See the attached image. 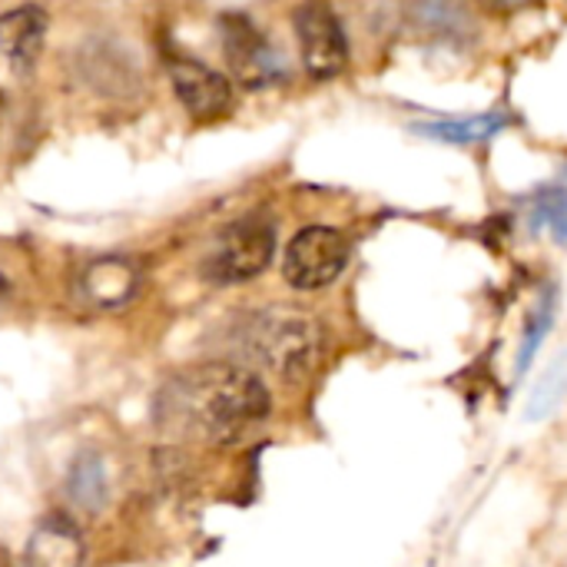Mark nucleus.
<instances>
[{"label":"nucleus","instance_id":"nucleus-12","mask_svg":"<svg viewBox=\"0 0 567 567\" xmlns=\"http://www.w3.org/2000/svg\"><path fill=\"white\" fill-rule=\"evenodd\" d=\"M508 126L505 113H492V116H472V120H442V123H419L415 133L432 136V140H445V143H478L495 136L498 130Z\"/></svg>","mask_w":567,"mask_h":567},{"label":"nucleus","instance_id":"nucleus-17","mask_svg":"<svg viewBox=\"0 0 567 567\" xmlns=\"http://www.w3.org/2000/svg\"><path fill=\"white\" fill-rule=\"evenodd\" d=\"M7 289H10V286H7V276H3V272H0V299H3V296H7Z\"/></svg>","mask_w":567,"mask_h":567},{"label":"nucleus","instance_id":"nucleus-1","mask_svg":"<svg viewBox=\"0 0 567 567\" xmlns=\"http://www.w3.org/2000/svg\"><path fill=\"white\" fill-rule=\"evenodd\" d=\"M272 409L266 382L246 365L206 362L173 375L156 402V419L186 439L229 445L252 425L266 422Z\"/></svg>","mask_w":567,"mask_h":567},{"label":"nucleus","instance_id":"nucleus-3","mask_svg":"<svg viewBox=\"0 0 567 567\" xmlns=\"http://www.w3.org/2000/svg\"><path fill=\"white\" fill-rule=\"evenodd\" d=\"M276 252V226L262 213H249L236 223H229L216 246L213 256L206 259V276L213 282L233 286V282H249L262 276L272 262Z\"/></svg>","mask_w":567,"mask_h":567},{"label":"nucleus","instance_id":"nucleus-7","mask_svg":"<svg viewBox=\"0 0 567 567\" xmlns=\"http://www.w3.org/2000/svg\"><path fill=\"white\" fill-rule=\"evenodd\" d=\"M166 66L176 100L196 123H216L233 113V83L223 73L186 53H169Z\"/></svg>","mask_w":567,"mask_h":567},{"label":"nucleus","instance_id":"nucleus-6","mask_svg":"<svg viewBox=\"0 0 567 567\" xmlns=\"http://www.w3.org/2000/svg\"><path fill=\"white\" fill-rule=\"evenodd\" d=\"M296 37L302 66L312 80H336L349 63V40L336 10L322 0H309L296 10Z\"/></svg>","mask_w":567,"mask_h":567},{"label":"nucleus","instance_id":"nucleus-11","mask_svg":"<svg viewBox=\"0 0 567 567\" xmlns=\"http://www.w3.org/2000/svg\"><path fill=\"white\" fill-rule=\"evenodd\" d=\"M70 498L83 508V512H100L106 505V472H103V458L96 452H83L66 478Z\"/></svg>","mask_w":567,"mask_h":567},{"label":"nucleus","instance_id":"nucleus-2","mask_svg":"<svg viewBox=\"0 0 567 567\" xmlns=\"http://www.w3.org/2000/svg\"><path fill=\"white\" fill-rule=\"evenodd\" d=\"M236 342L256 365L282 379H302L322 355V326L299 309H262L239 322Z\"/></svg>","mask_w":567,"mask_h":567},{"label":"nucleus","instance_id":"nucleus-18","mask_svg":"<svg viewBox=\"0 0 567 567\" xmlns=\"http://www.w3.org/2000/svg\"><path fill=\"white\" fill-rule=\"evenodd\" d=\"M0 567H3V561H0Z\"/></svg>","mask_w":567,"mask_h":567},{"label":"nucleus","instance_id":"nucleus-9","mask_svg":"<svg viewBox=\"0 0 567 567\" xmlns=\"http://www.w3.org/2000/svg\"><path fill=\"white\" fill-rule=\"evenodd\" d=\"M83 565V538L80 528L63 518H43L27 542V567H80Z\"/></svg>","mask_w":567,"mask_h":567},{"label":"nucleus","instance_id":"nucleus-10","mask_svg":"<svg viewBox=\"0 0 567 567\" xmlns=\"http://www.w3.org/2000/svg\"><path fill=\"white\" fill-rule=\"evenodd\" d=\"M140 272L130 259H96L83 269L80 289L100 309H116L136 296Z\"/></svg>","mask_w":567,"mask_h":567},{"label":"nucleus","instance_id":"nucleus-8","mask_svg":"<svg viewBox=\"0 0 567 567\" xmlns=\"http://www.w3.org/2000/svg\"><path fill=\"white\" fill-rule=\"evenodd\" d=\"M47 30H50V17L37 3H23L0 13V56L20 73L30 70L43 53Z\"/></svg>","mask_w":567,"mask_h":567},{"label":"nucleus","instance_id":"nucleus-15","mask_svg":"<svg viewBox=\"0 0 567 567\" xmlns=\"http://www.w3.org/2000/svg\"><path fill=\"white\" fill-rule=\"evenodd\" d=\"M551 316H555V296L542 299L538 312L528 319V329H525V346H522V355H518V375H525V372H528V365H532V359H535L538 346L545 342V336H548V329H551Z\"/></svg>","mask_w":567,"mask_h":567},{"label":"nucleus","instance_id":"nucleus-5","mask_svg":"<svg viewBox=\"0 0 567 567\" xmlns=\"http://www.w3.org/2000/svg\"><path fill=\"white\" fill-rule=\"evenodd\" d=\"M219 37H223L229 70L243 86L262 90V86L286 80L282 56L276 53V47L262 37V30L246 13H223L219 17Z\"/></svg>","mask_w":567,"mask_h":567},{"label":"nucleus","instance_id":"nucleus-16","mask_svg":"<svg viewBox=\"0 0 567 567\" xmlns=\"http://www.w3.org/2000/svg\"><path fill=\"white\" fill-rule=\"evenodd\" d=\"M478 3L495 17H512V13H522L528 7H538L542 0H478Z\"/></svg>","mask_w":567,"mask_h":567},{"label":"nucleus","instance_id":"nucleus-14","mask_svg":"<svg viewBox=\"0 0 567 567\" xmlns=\"http://www.w3.org/2000/svg\"><path fill=\"white\" fill-rule=\"evenodd\" d=\"M535 219L538 223H545L555 236H558V243H567V193L565 189H558V186H551V189H542L538 196H535Z\"/></svg>","mask_w":567,"mask_h":567},{"label":"nucleus","instance_id":"nucleus-4","mask_svg":"<svg viewBox=\"0 0 567 567\" xmlns=\"http://www.w3.org/2000/svg\"><path fill=\"white\" fill-rule=\"evenodd\" d=\"M349 262V243L339 229L329 226H306L302 233L292 236L286 259H282V276L292 289L312 292L332 286Z\"/></svg>","mask_w":567,"mask_h":567},{"label":"nucleus","instance_id":"nucleus-13","mask_svg":"<svg viewBox=\"0 0 567 567\" xmlns=\"http://www.w3.org/2000/svg\"><path fill=\"white\" fill-rule=\"evenodd\" d=\"M565 392H567V355H561V359L548 369V375L538 382V389L532 392V399H528V419H532V422H538V419L551 415V412L558 409V402L565 399Z\"/></svg>","mask_w":567,"mask_h":567}]
</instances>
